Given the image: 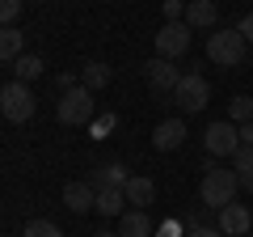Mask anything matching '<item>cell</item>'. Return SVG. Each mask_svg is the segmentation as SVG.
<instances>
[{
	"label": "cell",
	"instance_id": "obj_1",
	"mask_svg": "<svg viewBox=\"0 0 253 237\" xmlns=\"http://www.w3.org/2000/svg\"><path fill=\"white\" fill-rule=\"evenodd\" d=\"M236 191H241L236 170H215V165H207V174H203V182H199V199L207 203L211 212H219V208H228V203H236Z\"/></svg>",
	"mask_w": 253,
	"mask_h": 237
},
{
	"label": "cell",
	"instance_id": "obj_2",
	"mask_svg": "<svg viewBox=\"0 0 253 237\" xmlns=\"http://www.w3.org/2000/svg\"><path fill=\"white\" fill-rule=\"evenodd\" d=\"M245 51H249V43L236 26H219L215 34H207V59L215 68H236L245 59Z\"/></svg>",
	"mask_w": 253,
	"mask_h": 237
},
{
	"label": "cell",
	"instance_id": "obj_3",
	"mask_svg": "<svg viewBox=\"0 0 253 237\" xmlns=\"http://www.w3.org/2000/svg\"><path fill=\"white\" fill-rule=\"evenodd\" d=\"M55 115H59L63 127H81V123H93V118H97V106H93V89L76 85V89L59 93V102H55Z\"/></svg>",
	"mask_w": 253,
	"mask_h": 237
},
{
	"label": "cell",
	"instance_id": "obj_4",
	"mask_svg": "<svg viewBox=\"0 0 253 237\" xmlns=\"http://www.w3.org/2000/svg\"><path fill=\"white\" fill-rule=\"evenodd\" d=\"M38 110V98L26 89V81H9L0 89V115L9 118V123H30Z\"/></svg>",
	"mask_w": 253,
	"mask_h": 237
},
{
	"label": "cell",
	"instance_id": "obj_5",
	"mask_svg": "<svg viewBox=\"0 0 253 237\" xmlns=\"http://www.w3.org/2000/svg\"><path fill=\"white\" fill-rule=\"evenodd\" d=\"M173 102H177L181 115H199V110H207V102H211V85H207V76H199V72H181L177 89H173Z\"/></svg>",
	"mask_w": 253,
	"mask_h": 237
},
{
	"label": "cell",
	"instance_id": "obj_6",
	"mask_svg": "<svg viewBox=\"0 0 253 237\" xmlns=\"http://www.w3.org/2000/svg\"><path fill=\"white\" fill-rule=\"evenodd\" d=\"M203 144H207L211 157H236L241 153V127H236L232 118H219L203 131Z\"/></svg>",
	"mask_w": 253,
	"mask_h": 237
},
{
	"label": "cell",
	"instance_id": "obj_7",
	"mask_svg": "<svg viewBox=\"0 0 253 237\" xmlns=\"http://www.w3.org/2000/svg\"><path fill=\"white\" fill-rule=\"evenodd\" d=\"M190 34H194V30H190L186 21H165L161 34H156V55H161V59H181V55L190 51Z\"/></svg>",
	"mask_w": 253,
	"mask_h": 237
},
{
	"label": "cell",
	"instance_id": "obj_8",
	"mask_svg": "<svg viewBox=\"0 0 253 237\" xmlns=\"http://www.w3.org/2000/svg\"><path fill=\"white\" fill-rule=\"evenodd\" d=\"M144 76H148V85H152L156 93H169V98H173V89H177V81H181V72L173 68V59H161V55L144 64Z\"/></svg>",
	"mask_w": 253,
	"mask_h": 237
},
{
	"label": "cell",
	"instance_id": "obj_9",
	"mask_svg": "<svg viewBox=\"0 0 253 237\" xmlns=\"http://www.w3.org/2000/svg\"><path fill=\"white\" fill-rule=\"evenodd\" d=\"M215 225L224 229L228 237H245L253 229V208H245V203H228V208L215 212Z\"/></svg>",
	"mask_w": 253,
	"mask_h": 237
},
{
	"label": "cell",
	"instance_id": "obj_10",
	"mask_svg": "<svg viewBox=\"0 0 253 237\" xmlns=\"http://www.w3.org/2000/svg\"><path fill=\"white\" fill-rule=\"evenodd\" d=\"M152 144L161 148V153H173V148L186 144V118H161L152 131Z\"/></svg>",
	"mask_w": 253,
	"mask_h": 237
},
{
	"label": "cell",
	"instance_id": "obj_11",
	"mask_svg": "<svg viewBox=\"0 0 253 237\" xmlns=\"http://www.w3.org/2000/svg\"><path fill=\"white\" fill-rule=\"evenodd\" d=\"M186 26L190 30H219V4L215 0H190L186 4Z\"/></svg>",
	"mask_w": 253,
	"mask_h": 237
},
{
	"label": "cell",
	"instance_id": "obj_12",
	"mask_svg": "<svg viewBox=\"0 0 253 237\" xmlns=\"http://www.w3.org/2000/svg\"><path fill=\"white\" fill-rule=\"evenodd\" d=\"M126 182H131V178H126V170H123L118 161L97 165V170H93V178H89V186H93V191H123Z\"/></svg>",
	"mask_w": 253,
	"mask_h": 237
},
{
	"label": "cell",
	"instance_id": "obj_13",
	"mask_svg": "<svg viewBox=\"0 0 253 237\" xmlns=\"http://www.w3.org/2000/svg\"><path fill=\"white\" fill-rule=\"evenodd\" d=\"M63 203H68V212L84 216L89 208H97V191H93L89 182H68L63 186Z\"/></svg>",
	"mask_w": 253,
	"mask_h": 237
},
{
	"label": "cell",
	"instance_id": "obj_14",
	"mask_svg": "<svg viewBox=\"0 0 253 237\" xmlns=\"http://www.w3.org/2000/svg\"><path fill=\"white\" fill-rule=\"evenodd\" d=\"M118 237H152V216L144 208H131L118 216Z\"/></svg>",
	"mask_w": 253,
	"mask_h": 237
},
{
	"label": "cell",
	"instance_id": "obj_15",
	"mask_svg": "<svg viewBox=\"0 0 253 237\" xmlns=\"http://www.w3.org/2000/svg\"><path fill=\"white\" fill-rule=\"evenodd\" d=\"M21 55H26V38H21L17 26H4L0 30V59L4 64H17Z\"/></svg>",
	"mask_w": 253,
	"mask_h": 237
},
{
	"label": "cell",
	"instance_id": "obj_16",
	"mask_svg": "<svg viewBox=\"0 0 253 237\" xmlns=\"http://www.w3.org/2000/svg\"><path fill=\"white\" fill-rule=\"evenodd\" d=\"M126 191V203H135V208H144L148 212V203H152V195H156V186H152V178H144V174H135L131 182L123 186Z\"/></svg>",
	"mask_w": 253,
	"mask_h": 237
},
{
	"label": "cell",
	"instance_id": "obj_17",
	"mask_svg": "<svg viewBox=\"0 0 253 237\" xmlns=\"http://www.w3.org/2000/svg\"><path fill=\"white\" fill-rule=\"evenodd\" d=\"M110 76H114V72H110V64H101V59H89V64H84V72H81V85L97 93V89H106V85H110Z\"/></svg>",
	"mask_w": 253,
	"mask_h": 237
},
{
	"label": "cell",
	"instance_id": "obj_18",
	"mask_svg": "<svg viewBox=\"0 0 253 237\" xmlns=\"http://www.w3.org/2000/svg\"><path fill=\"white\" fill-rule=\"evenodd\" d=\"M13 72H17V81H38V76L46 72V64H42V55L26 51V55L17 59V64H13Z\"/></svg>",
	"mask_w": 253,
	"mask_h": 237
},
{
	"label": "cell",
	"instance_id": "obj_19",
	"mask_svg": "<svg viewBox=\"0 0 253 237\" xmlns=\"http://www.w3.org/2000/svg\"><path fill=\"white\" fill-rule=\"evenodd\" d=\"M123 203H126V191H97V208L93 212H101V216H123Z\"/></svg>",
	"mask_w": 253,
	"mask_h": 237
},
{
	"label": "cell",
	"instance_id": "obj_20",
	"mask_svg": "<svg viewBox=\"0 0 253 237\" xmlns=\"http://www.w3.org/2000/svg\"><path fill=\"white\" fill-rule=\"evenodd\" d=\"M232 170H236V178H241V186L253 195V148H241V153L232 157Z\"/></svg>",
	"mask_w": 253,
	"mask_h": 237
},
{
	"label": "cell",
	"instance_id": "obj_21",
	"mask_svg": "<svg viewBox=\"0 0 253 237\" xmlns=\"http://www.w3.org/2000/svg\"><path fill=\"white\" fill-rule=\"evenodd\" d=\"M228 118H232L236 127H241V123H249V118H253V98H245V93H236V98L228 102Z\"/></svg>",
	"mask_w": 253,
	"mask_h": 237
},
{
	"label": "cell",
	"instance_id": "obj_22",
	"mask_svg": "<svg viewBox=\"0 0 253 237\" xmlns=\"http://www.w3.org/2000/svg\"><path fill=\"white\" fill-rule=\"evenodd\" d=\"M114 127H118V115H114V110H101V115L89 123V136H93V140H106Z\"/></svg>",
	"mask_w": 253,
	"mask_h": 237
},
{
	"label": "cell",
	"instance_id": "obj_23",
	"mask_svg": "<svg viewBox=\"0 0 253 237\" xmlns=\"http://www.w3.org/2000/svg\"><path fill=\"white\" fill-rule=\"evenodd\" d=\"M21 237H63V233H59V225H51V220H30Z\"/></svg>",
	"mask_w": 253,
	"mask_h": 237
},
{
	"label": "cell",
	"instance_id": "obj_24",
	"mask_svg": "<svg viewBox=\"0 0 253 237\" xmlns=\"http://www.w3.org/2000/svg\"><path fill=\"white\" fill-rule=\"evenodd\" d=\"M21 9H26V0H0V21L13 26V21L21 17Z\"/></svg>",
	"mask_w": 253,
	"mask_h": 237
},
{
	"label": "cell",
	"instance_id": "obj_25",
	"mask_svg": "<svg viewBox=\"0 0 253 237\" xmlns=\"http://www.w3.org/2000/svg\"><path fill=\"white\" fill-rule=\"evenodd\" d=\"M161 9H165V21H186V4L181 0H165Z\"/></svg>",
	"mask_w": 253,
	"mask_h": 237
},
{
	"label": "cell",
	"instance_id": "obj_26",
	"mask_svg": "<svg viewBox=\"0 0 253 237\" xmlns=\"http://www.w3.org/2000/svg\"><path fill=\"white\" fill-rule=\"evenodd\" d=\"M190 237H228L219 225H199V229H190Z\"/></svg>",
	"mask_w": 253,
	"mask_h": 237
},
{
	"label": "cell",
	"instance_id": "obj_27",
	"mask_svg": "<svg viewBox=\"0 0 253 237\" xmlns=\"http://www.w3.org/2000/svg\"><path fill=\"white\" fill-rule=\"evenodd\" d=\"M236 30L245 34V43H253V13H245V17L236 21Z\"/></svg>",
	"mask_w": 253,
	"mask_h": 237
},
{
	"label": "cell",
	"instance_id": "obj_28",
	"mask_svg": "<svg viewBox=\"0 0 253 237\" xmlns=\"http://www.w3.org/2000/svg\"><path fill=\"white\" fill-rule=\"evenodd\" d=\"M241 148H253V118L241 123Z\"/></svg>",
	"mask_w": 253,
	"mask_h": 237
},
{
	"label": "cell",
	"instance_id": "obj_29",
	"mask_svg": "<svg viewBox=\"0 0 253 237\" xmlns=\"http://www.w3.org/2000/svg\"><path fill=\"white\" fill-rule=\"evenodd\" d=\"M76 85H81V81H76L72 72H59V93H68V89H76Z\"/></svg>",
	"mask_w": 253,
	"mask_h": 237
},
{
	"label": "cell",
	"instance_id": "obj_30",
	"mask_svg": "<svg viewBox=\"0 0 253 237\" xmlns=\"http://www.w3.org/2000/svg\"><path fill=\"white\" fill-rule=\"evenodd\" d=\"M161 237H181V225H177V220H165V225H161Z\"/></svg>",
	"mask_w": 253,
	"mask_h": 237
},
{
	"label": "cell",
	"instance_id": "obj_31",
	"mask_svg": "<svg viewBox=\"0 0 253 237\" xmlns=\"http://www.w3.org/2000/svg\"><path fill=\"white\" fill-rule=\"evenodd\" d=\"M93 237H118V233H106V229H101V233H93Z\"/></svg>",
	"mask_w": 253,
	"mask_h": 237
},
{
	"label": "cell",
	"instance_id": "obj_32",
	"mask_svg": "<svg viewBox=\"0 0 253 237\" xmlns=\"http://www.w3.org/2000/svg\"><path fill=\"white\" fill-rule=\"evenodd\" d=\"M245 237H249V233H245Z\"/></svg>",
	"mask_w": 253,
	"mask_h": 237
}]
</instances>
